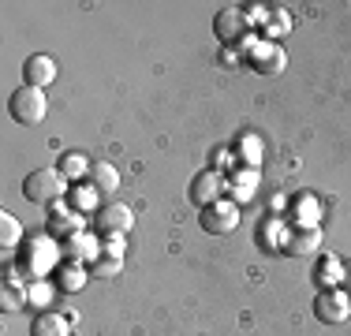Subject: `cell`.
Instances as JSON below:
<instances>
[{
	"label": "cell",
	"mask_w": 351,
	"mask_h": 336,
	"mask_svg": "<svg viewBox=\"0 0 351 336\" xmlns=\"http://www.w3.org/2000/svg\"><path fill=\"white\" fill-rule=\"evenodd\" d=\"M56 258H60V247H56L53 235H38V239L23 243L19 250V276H34V280H45V273H53Z\"/></svg>",
	"instance_id": "6da1fadb"
},
{
	"label": "cell",
	"mask_w": 351,
	"mask_h": 336,
	"mask_svg": "<svg viewBox=\"0 0 351 336\" xmlns=\"http://www.w3.org/2000/svg\"><path fill=\"white\" fill-rule=\"evenodd\" d=\"M64 195H68V180H64L60 168H34L23 180V198L34 202V206H53Z\"/></svg>",
	"instance_id": "7a4b0ae2"
},
{
	"label": "cell",
	"mask_w": 351,
	"mask_h": 336,
	"mask_svg": "<svg viewBox=\"0 0 351 336\" xmlns=\"http://www.w3.org/2000/svg\"><path fill=\"white\" fill-rule=\"evenodd\" d=\"M8 112H12L15 123H23V128H34V123H41V120H45V112H49L45 90L27 86V82H23V86L15 90L12 97H8Z\"/></svg>",
	"instance_id": "3957f363"
},
{
	"label": "cell",
	"mask_w": 351,
	"mask_h": 336,
	"mask_svg": "<svg viewBox=\"0 0 351 336\" xmlns=\"http://www.w3.org/2000/svg\"><path fill=\"white\" fill-rule=\"evenodd\" d=\"M213 34L221 38V45H239L250 38V23L243 15V8H221L213 15Z\"/></svg>",
	"instance_id": "277c9868"
},
{
	"label": "cell",
	"mask_w": 351,
	"mask_h": 336,
	"mask_svg": "<svg viewBox=\"0 0 351 336\" xmlns=\"http://www.w3.org/2000/svg\"><path fill=\"white\" fill-rule=\"evenodd\" d=\"M202 228L210 235H232L239 228V206H236V202H228V198L206 206L202 209Z\"/></svg>",
	"instance_id": "5b68a950"
},
{
	"label": "cell",
	"mask_w": 351,
	"mask_h": 336,
	"mask_svg": "<svg viewBox=\"0 0 351 336\" xmlns=\"http://www.w3.org/2000/svg\"><path fill=\"white\" fill-rule=\"evenodd\" d=\"M348 314H351V299H348V291H317V299H314V317L322 325H340V322H348Z\"/></svg>",
	"instance_id": "8992f818"
},
{
	"label": "cell",
	"mask_w": 351,
	"mask_h": 336,
	"mask_svg": "<svg viewBox=\"0 0 351 336\" xmlns=\"http://www.w3.org/2000/svg\"><path fill=\"white\" fill-rule=\"evenodd\" d=\"M131 224H135V213L128 206H120V202L97 206V213H94V228L101 235H123V232H131Z\"/></svg>",
	"instance_id": "52a82bcc"
},
{
	"label": "cell",
	"mask_w": 351,
	"mask_h": 336,
	"mask_svg": "<svg viewBox=\"0 0 351 336\" xmlns=\"http://www.w3.org/2000/svg\"><path fill=\"white\" fill-rule=\"evenodd\" d=\"M224 198V176L213 172V168H206V172H198L195 180H191V202H195L198 209L213 206V202Z\"/></svg>",
	"instance_id": "ba28073f"
},
{
	"label": "cell",
	"mask_w": 351,
	"mask_h": 336,
	"mask_svg": "<svg viewBox=\"0 0 351 336\" xmlns=\"http://www.w3.org/2000/svg\"><path fill=\"white\" fill-rule=\"evenodd\" d=\"M284 250L288 254H314V250H322V228H306V224H295V228L288 232V239H284Z\"/></svg>",
	"instance_id": "9c48e42d"
},
{
	"label": "cell",
	"mask_w": 351,
	"mask_h": 336,
	"mask_svg": "<svg viewBox=\"0 0 351 336\" xmlns=\"http://www.w3.org/2000/svg\"><path fill=\"white\" fill-rule=\"evenodd\" d=\"M250 64L262 75H280L284 71V49L273 45V41H262V45L250 49Z\"/></svg>",
	"instance_id": "30bf717a"
},
{
	"label": "cell",
	"mask_w": 351,
	"mask_h": 336,
	"mask_svg": "<svg viewBox=\"0 0 351 336\" xmlns=\"http://www.w3.org/2000/svg\"><path fill=\"white\" fill-rule=\"evenodd\" d=\"M23 75H27V86L45 90V86H53V79H56V60L53 56H30L27 67H23Z\"/></svg>",
	"instance_id": "8fae6325"
},
{
	"label": "cell",
	"mask_w": 351,
	"mask_h": 336,
	"mask_svg": "<svg viewBox=\"0 0 351 336\" xmlns=\"http://www.w3.org/2000/svg\"><path fill=\"white\" fill-rule=\"evenodd\" d=\"M79 232H82L79 209H64L60 202H56V217L49 221V235H53V239H71V235H79Z\"/></svg>",
	"instance_id": "7c38bea8"
},
{
	"label": "cell",
	"mask_w": 351,
	"mask_h": 336,
	"mask_svg": "<svg viewBox=\"0 0 351 336\" xmlns=\"http://www.w3.org/2000/svg\"><path fill=\"white\" fill-rule=\"evenodd\" d=\"M64 243H68L64 250H68L71 262H90V265H94L97 258L105 254V250L94 243V235H82V232H79V235H71V239H64Z\"/></svg>",
	"instance_id": "4fadbf2b"
},
{
	"label": "cell",
	"mask_w": 351,
	"mask_h": 336,
	"mask_svg": "<svg viewBox=\"0 0 351 336\" xmlns=\"http://www.w3.org/2000/svg\"><path fill=\"white\" fill-rule=\"evenodd\" d=\"M86 180H90V187H94L97 195H112V191L120 187V172H116L108 161H94V165H90Z\"/></svg>",
	"instance_id": "5bb4252c"
},
{
	"label": "cell",
	"mask_w": 351,
	"mask_h": 336,
	"mask_svg": "<svg viewBox=\"0 0 351 336\" xmlns=\"http://www.w3.org/2000/svg\"><path fill=\"white\" fill-rule=\"evenodd\" d=\"M30 336H71V329L56 310H41L34 317V325H30Z\"/></svg>",
	"instance_id": "9a60e30c"
},
{
	"label": "cell",
	"mask_w": 351,
	"mask_h": 336,
	"mask_svg": "<svg viewBox=\"0 0 351 336\" xmlns=\"http://www.w3.org/2000/svg\"><path fill=\"white\" fill-rule=\"evenodd\" d=\"M86 276H90V269H82V262H64L60 269H56V288L60 291H79L82 284H86Z\"/></svg>",
	"instance_id": "2e32d148"
},
{
	"label": "cell",
	"mask_w": 351,
	"mask_h": 336,
	"mask_svg": "<svg viewBox=\"0 0 351 336\" xmlns=\"http://www.w3.org/2000/svg\"><path fill=\"white\" fill-rule=\"evenodd\" d=\"M30 302V288L23 280H4V291H0V310H23Z\"/></svg>",
	"instance_id": "e0dca14e"
},
{
	"label": "cell",
	"mask_w": 351,
	"mask_h": 336,
	"mask_svg": "<svg viewBox=\"0 0 351 336\" xmlns=\"http://www.w3.org/2000/svg\"><path fill=\"white\" fill-rule=\"evenodd\" d=\"M314 284H317V291H332V284H344V265L337 258H325L314 269Z\"/></svg>",
	"instance_id": "ac0fdd59"
},
{
	"label": "cell",
	"mask_w": 351,
	"mask_h": 336,
	"mask_svg": "<svg viewBox=\"0 0 351 336\" xmlns=\"http://www.w3.org/2000/svg\"><path fill=\"white\" fill-rule=\"evenodd\" d=\"M90 165H94V161H90L86 154H75V149L60 157V172H64V180H68V183H71V180H82V176H90Z\"/></svg>",
	"instance_id": "d6986e66"
},
{
	"label": "cell",
	"mask_w": 351,
	"mask_h": 336,
	"mask_svg": "<svg viewBox=\"0 0 351 336\" xmlns=\"http://www.w3.org/2000/svg\"><path fill=\"white\" fill-rule=\"evenodd\" d=\"M19 243H23V224L15 221L12 213H0V247L12 250V247H19Z\"/></svg>",
	"instance_id": "ffe728a7"
},
{
	"label": "cell",
	"mask_w": 351,
	"mask_h": 336,
	"mask_svg": "<svg viewBox=\"0 0 351 336\" xmlns=\"http://www.w3.org/2000/svg\"><path fill=\"white\" fill-rule=\"evenodd\" d=\"M120 269H123V258H108V254H101L94 265H90V276H101V280H112V276H120Z\"/></svg>",
	"instance_id": "44dd1931"
},
{
	"label": "cell",
	"mask_w": 351,
	"mask_h": 336,
	"mask_svg": "<svg viewBox=\"0 0 351 336\" xmlns=\"http://www.w3.org/2000/svg\"><path fill=\"white\" fill-rule=\"evenodd\" d=\"M53 288H56V284L34 280V284H30V307H49V299H53Z\"/></svg>",
	"instance_id": "7402d4cb"
},
{
	"label": "cell",
	"mask_w": 351,
	"mask_h": 336,
	"mask_svg": "<svg viewBox=\"0 0 351 336\" xmlns=\"http://www.w3.org/2000/svg\"><path fill=\"white\" fill-rule=\"evenodd\" d=\"M280 235H284V224H280V221H273V224H265V228H258V243L265 239L269 247H284Z\"/></svg>",
	"instance_id": "603a6c76"
},
{
	"label": "cell",
	"mask_w": 351,
	"mask_h": 336,
	"mask_svg": "<svg viewBox=\"0 0 351 336\" xmlns=\"http://www.w3.org/2000/svg\"><path fill=\"white\" fill-rule=\"evenodd\" d=\"M101 250L108 258H123V250H128V243H123V235H105Z\"/></svg>",
	"instance_id": "cb8c5ba5"
},
{
	"label": "cell",
	"mask_w": 351,
	"mask_h": 336,
	"mask_svg": "<svg viewBox=\"0 0 351 336\" xmlns=\"http://www.w3.org/2000/svg\"><path fill=\"white\" fill-rule=\"evenodd\" d=\"M239 198H250V195H254V168H250V172H243V176H239Z\"/></svg>",
	"instance_id": "d4e9b609"
},
{
	"label": "cell",
	"mask_w": 351,
	"mask_h": 336,
	"mask_svg": "<svg viewBox=\"0 0 351 336\" xmlns=\"http://www.w3.org/2000/svg\"><path fill=\"white\" fill-rule=\"evenodd\" d=\"M344 291H351V262L344 265Z\"/></svg>",
	"instance_id": "484cf974"
}]
</instances>
